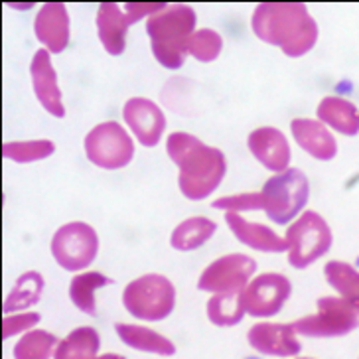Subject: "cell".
Returning a JSON list of instances; mask_svg holds the SVG:
<instances>
[{"instance_id": "52a82bcc", "label": "cell", "mask_w": 359, "mask_h": 359, "mask_svg": "<svg viewBox=\"0 0 359 359\" xmlns=\"http://www.w3.org/2000/svg\"><path fill=\"white\" fill-rule=\"evenodd\" d=\"M288 263L294 269H308L332 249L334 235L327 222L318 212L298 215L286 231Z\"/></svg>"}, {"instance_id": "f1b7e54d", "label": "cell", "mask_w": 359, "mask_h": 359, "mask_svg": "<svg viewBox=\"0 0 359 359\" xmlns=\"http://www.w3.org/2000/svg\"><path fill=\"white\" fill-rule=\"evenodd\" d=\"M55 152L52 140H20V142H6L2 144V156L14 160L18 164H30L38 160L50 158Z\"/></svg>"}, {"instance_id": "4dcf8cb0", "label": "cell", "mask_w": 359, "mask_h": 359, "mask_svg": "<svg viewBox=\"0 0 359 359\" xmlns=\"http://www.w3.org/2000/svg\"><path fill=\"white\" fill-rule=\"evenodd\" d=\"M212 208H215V210H225L227 213L253 212V210H263V198H261V191L227 196V198L213 201Z\"/></svg>"}, {"instance_id": "603a6c76", "label": "cell", "mask_w": 359, "mask_h": 359, "mask_svg": "<svg viewBox=\"0 0 359 359\" xmlns=\"http://www.w3.org/2000/svg\"><path fill=\"white\" fill-rule=\"evenodd\" d=\"M217 231V223L208 219V217H190L186 222H182L172 231L170 237V245L176 249V251H196L200 249L201 245L208 243L213 237V233Z\"/></svg>"}, {"instance_id": "30bf717a", "label": "cell", "mask_w": 359, "mask_h": 359, "mask_svg": "<svg viewBox=\"0 0 359 359\" xmlns=\"http://www.w3.org/2000/svg\"><path fill=\"white\" fill-rule=\"evenodd\" d=\"M257 271L255 259L247 255H225L215 259L203 269L198 278V288L201 292L223 294V292H239L251 283V276Z\"/></svg>"}, {"instance_id": "ac0fdd59", "label": "cell", "mask_w": 359, "mask_h": 359, "mask_svg": "<svg viewBox=\"0 0 359 359\" xmlns=\"http://www.w3.org/2000/svg\"><path fill=\"white\" fill-rule=\"evenodd\" d=\"M135 22L118 4L103 2L97 11V34L107 53L121 55L127 48V32Z\"/></svg>"}, {"instance_id": "3957f363", "label": "cell", "mask_w": 359, "mask_h": 359, "mask_svg": "<svg viewBox=\"0 0 359 359\" xmlns=\"http://www.w3.org/2000/svg\"><path fill=\"white\" fill-rule=\"evenodd\" d=\"M196 22V11L186 4H172L148 18L147 34L152 53L162 67L174 72L184 65Z\"/></svg>"}, {"instance_id": "d6a6232c", "label": "cell", "mask_w": 359, "mask_h": 359, "mask_svg": "<svg viewBox=\"0 0 359 359\" xmlns=\"http://www.w3.org/2000/svg\"><path fill=\"white\" fill-rule=\"evenodd\" d=\"M97 359H127L125 355H121V353H105V355H99Z\"/></svg>"}, {"instance_id": "d6986e66", "label": "cell", "mask_w": 359, "mask_h": 359, "mask_svg": "<svg viewBox=\"0 0 359 359\" xmlns=\"http://www.w3.org/2000/svg\"><path fill=\"white\" fill-rule=\"evenodd\" d=\"M225 222L235 235V239L255 249V251H261V253H285V251H288L285 237L276 235L266 225L247 222L239 213H227Z\"/></svg>"}, {"instance_id": "2e32d148", "label": "cell", "mask_w": 359, "mask_h": 359, "mask_svg": "<svg viewBox=\"0 0 359 359\" xmlns=\"http://www.w3.org/2000/svg\"><path fill=\"white\" fill-rule=\"evenodd\" d=\"M34 34L38 42L50 53H62L69 43V14L62 2H48L43 4L36 20Z\"/></svg>"}, {"instance_id": "e0dca14e", "label": "cell", "mask_w": 359, "mask_h": 359, "mask_svg": "<svg viewBox=\"0 0 359 359\" xmlns=\"http://www.w3.org/2000/svg\"><path fill=\"white\" fill-rule=\"evenodd\" d=\"M290 133L294 137L296 144L308 152L312 158L327 160L336 158L338 154V140L334 138L332 130L314 118H294L290 123Z\"/></svg>"}, {"instance_id": "7a4b0ae2", "label": "cell", "mask_w": 359, "mask_h": 359, "mask_svg": "<svg viewBox=\"0 0 359 359\" xmlns=\"http://www.w3.org/2000/svg\"><path fill=\"white\" fill-rule=\"evenodd\" d=\"M166 152L178 166L180 191L188 200H208L225 178V154L219 148L203 144L190 133H172L166 140Z\"/></svg>"}, {"instance_id": "5bb4252c", "label": "cell", "mask_w": 359, "mask_h": 359, "mask_svg": "<svg viewBox=\"0 0 359 359\" xmlns=\"http://www.w3.org/2000/svg\"><path fill=\"white\" fill-rule=\"evenodd\" d=\"M30 75H32L34 95L40 101V105L52 116L64 118L65 107L62 101V91L57 85V74L53 69L52 57L48 50H38L34 53L30 64Z\"/></svg>"}, {"instance_id": "4fadbf2b", "label": "cell", "mask_w": 359, "mask_h": 359, "mask_svg": "<svg viewBox=\"0 0 359 359\" xmlns=\"http://www.w3.org/2000/svg\"><path fill=\"white\" fill-rule=\"evenodd\" d=\"M247 341L255 351L273 358H294L302 349L292 324H255L247 334Z\"/></svg>"}, {"instance_id": "d4e9b609", "label": "cell", "mask_w": 359, "mask_h": 359, "mask_svg": "<svg viewBox=\"0 0 359 359\" xmlns=\"http://www.w3.org/2000/svg\"><path fill=\"white\" fill-rule=\"evenodd\" d=\"M43 292V276L36 271H28L22 276H18V280L14 283L12 290L4 300V314L8 316L12 312H22L26 308H32L34 304L40 302Z\"/></svg>"}, {"instance_id": "44dd1931", "label": "cell", "mask_w": 359, "mask_h": 359, "mask_svg": "<svg viewBox=\"0 0 359 359\" xmlns=\"http://www.w3.org/2000/svg\"><path fill=\"white\" fill-rule=\"evenodd\" d=\"M115 330L121 341L128 348L137 349V351L154 353V355H162V358H170V355L176 353V346L166 336H162V334L150 330V327L118 322Z\"/></svg>"}, {"instance_id": "5b68a950", "label": "cell", "mask_w": 359, "mask_h": 359, "mask_svg": "<svg viewBox=\"0 0 359 359\" xmlns=\"http://www.w3.org/2000/svg\"><path fill=\"white\" fill-rule=\"evenodd\" d=\"M123 306L130 316L142 322L166 320L176 308V288L164 275L138 276L125 286Z\"/></svg>"}, {"instance_id": "ffe728a7", "label": "cell", "mask_w": 359, "mask_h": 359, "mask_svg": "<svg viewBox=\"0 0 359 359\" xmlns=\"http://www.w3.org/2000/svg\"><path fill=\"white\" fill-rule=\"evenodd\" d=\"M318 121L344 137L359 135V109L344 97H324L318 105Z\"/></svg>"}, {"instance_id": "83f0119b", "label": "cell", "mask_w": 359, "mask_h": 359, "mask_svg": "<svg viewBox=\"0 0 359 359\" xmlns=\"http://www.w3.org/2000/svg\"><path fill=\"white\" fill-rule=\"evenodd\" d=\"M324 276L338 296L359 300V271L346 261H330L324 266Z\"/></svg>"}, {"instance_id": "836d02e7", "label": "cell", "mask_w": 359, "mask_h": 359, "mask_svg": "<svg viewBox=\"0 0 359 359\" xmlns=\"http://www.w3.org/2000/svg\"><path fill=\"white\" fill-rule=\"evenodd\" d=\"M298 359H314V358H298Z\"/></svg>"}, {"instance_id": "8fae6325", "label": "cell", "mask_w": 359, "mask_h": 359, "mask_svg": "<svg viewBox=\"0 0 359 359\" xmlns=\"http://www.w3.org/2000/svg\"><path fill=\"white\" fill-rule=\"evenodd\" d=\"M292 294V285L285 275L264 273L245 288V310L253 318H271L278 314Z\"/></svg>"}, {"instance_id": "1f68e13d", "label": "cell", "mask_w": 359, "mask_h": 359, "mask_svg": "<svg viewBox=\"0 0 359 359\" xmlns=\"http://www.w3.org/2000/svg\"><path fill=\"white\" fill-rule=\"evenodd\" d=\"M42 318L36 312H26V314H8L2 320V339H11L12 336H18L24 332H30L38 326Z\"/></svg>"}, {"instance_id": "9c48e42d", "label": "cell", "mask_w": 359, "mask_h": 359, "mask_svg": "<svg viewBox=\"0 0 359 359\" xmlns=\"http://www.w3.org/2000/svg\"><path fill=\"white\" fill-rule=\"evenodd\" d=\"M52 249L55 263L69 273H79L93 264L99 253V237L91 225L83 222H72L62 225L52 237Z\"/></svg>"}, {"instance_id": "7c38bea8", "label": "cell", "mask_w": 359, "mask_h": 359, "mask_svg": "<svg viewBox=\"0 0 359 359\" xmlns=\"http://www.w3.org/2000/svg\"><path fill=\"white\" fill-rule=\"evenodd\" d=\"M123 118L142 147L152 148L166 130V116L156 103L144 97H133L125 103Z\"/></svg>"}, {"instance_id": "f546056e", "label": "cell", "mask_w": 359, "mask_h": 359, "mask_svg": "<svg viewBox=\"0 0 359 359\" xmlns=\"http://www.w3.org/2000/svg\"><path fill=\"white\" fill-rule=\"evenodd\" d=\"M222 50V36L215 32V30H212V28H201V30H196V34L191 36L188 53L194 55L201 64H210V62H215L219 57Z\"/></svg>"}, {"instance_id": "ba28073f", "label": "cell", "mask_w": 359, "mask_h": 359, "mask_svg": "<svg viewBox=\"0 0 359 359\" xmlns=\"http://www.w3.org/2000/svg\"><path fill=\"white\" fill-rule=\"evenodd\" d=\"M85 154L91 164L103 170H121L135 158V142L121 123L107 121L85 137Z\"/></svg>"}, {"instance_id": "cb8c5ba5", "label": "cell", "mask_w": 359, "mask_h": 359, "mask_svg": "<svg viewBox=\"0 0 359 359\" xmlns=\"http://www.w3.org/2000/svg\"><path fill=\"white\" fill-rule=\"evenodd\" d=\"M245 290L239 292H223V294H213L208 304L205 312L213 326L219 327H233L241 324V320L247 314L245 310Z\"/></svg>"}, {"instance_id": "9a60e30c", "label": "cell", "mask_w": 359, "mask_h": 359, "mask_svg": "<svg viewBox=\"0 0 359 359\" xmlns=\"http://www.w3.org/2000/svg\"><path fill=\"white\" fill-rule=\"evenodd\" d=\"M249 150L255 158L259 160L266 170H273L276 174L290 168V144L286 137L275 127L255 128L247 138Z\"/></svg>"}, {"instance_id": "484cf974", "label": "cell", "mask_w": 359, "mask_h": 359, "mask_svg": "<svg viewBox=\"0 0 359 359\" xmlns=\"http://www.w3.org/2000/svg\"><path fill=\"white\" fill-rule=\"evenodd\" d=\"M111 283H113V278H109L103 273H81V275L74 276L69 283V298L79 312H83L87 316H95V292Z\"/></svg>"}, {"instance_id": "8992f818", "label": "cell", "mask_w": 359, "mask_h": 359, "mask_svg": "<svg viewBox=\"0 0 359 359\" xmlns=\"http://www.w3.org/2000/svg\"><path fill=\"white\" fill-rule=\"evenodd\" d=\"M261 198L263 212L276 225H286L296 219L308 203L310 182L302 170L288 168L264 182Z\"/></svg>"}, {"instance_id": "277c9868", "label": "cell", "mask_w": 359, "mask_h": 359, "mask_svg": "<svg viewBox=\"0 0 359 359\" xmlns=\"http://www.w3.org/2000/svg\"><path fill=\"white\" fill-rule=\"evenodd\" d=\"M292 327L302 338H341L359 327V300L324 296L316 300V314L298 318Z\"/></svg>"}, {"instance_id": "6da1fadb", "label": "cell", "mask_w": 359, "mask_h": 359, "mask_svg": "<svg viewBox=\"0 0 359 359\" xmlns=\"http://www.w3.org/2000/svg\"><path fill=\"white\" fill-rule=\"evenodd\" d=\"M251 28L261 42L280 48L288 57L306 55L318 42V22L300 2H263L255 8Z\"/></svg>"}, {"instance_id": "4316f807", "label": "cell", "mask_w": 359, "mask_h": 359, "mask_svg": "<svg viewBox=\"0 0 359 359\" xmlns=\"http://www.w3.org/2000/svg\"><path fill=\"white\" fill-rule=\"evenodd\" d=\"M57 338L46 330L26 332L14 346V359H53Z\"/></svg>"}, {"instance_id": "7402d4cb", "label": "cell", "mask_w": 359, "mask_h": 359, "mask_svg": "<svg viewBox=\"0 0 359 359\" xmlns=\"http://www.w3.org/2000/svg\"><path fill=\"white\" fill-rule=\"evenodd\" d=\"M101 338L95 327L81 326L69 332L55 348L53 359H97Z\"/></svg>"}]
</instances>
